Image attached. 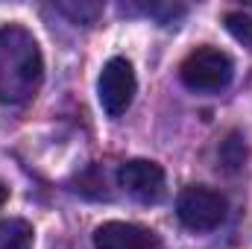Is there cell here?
Instances as JSON below:
<instances>
[{"mask_svg":"<svg viewBox=\"0 0 252 249\" xmlns=\"http://www.w3.org/2000/svg\"><path fill=\"white\" fill-rule=\"evenodd\" d=\"M138 91V79H135V67L124 56H112L103 64L100 79H97V97L100 106L109 118H121L126 109L132 106Z\"/></svg>","mask_w":252,"mask_h":249,"instance_id":"obj_4","label":"cell"},{"mask_svg":"<svg viewBox=\"0 0 252 249\" xmlns=\"http://www.w3.org/2000/svg\"><path fill=\"white\" fill-rule=\"evenodd\" d=\"M118 182L129 196H135L138 202H158L164 196L167 176L164 167L158 161L150 158H129L118 170Z\"/></svg>","mask_w":252,"mask_h":249,"instance_id":"obj_5","label":"cell"},{"mask_svg":"<svg viewBox=\"0 0 252 249\" xmlns=\"http://www.w3.org/2000/svg\"><path fill=\"white\" fill-rule=\"evenodd\" d=\"M6 202H9V187H6L3 182H0V208H3Z\"/></svg>","mask_w":252,"mask_h":249,"instance_id":"obj_10","label":"cell"},{"mask_svg":"<svg viewBox=\"0 0 252 249\" xmlns=\"http://www.w3.org/2000/svg\"><path fill=\"white\" fill-rule=\"evenodd\" d=\"M94 249H164V244L147 226L109 220L94 229Z\"/></svg>","mask_w":252,"mask_h":249,"instance_id":"obj_6","label":"cell"},{"mask_svg":"<svg viewBox=\"0 0 252 249\" xmlns=\"http://www.w3.org/2000/svg\"><path fill=\"white\" fill-rule=\"evenodd\" d=\"M226 196L208 185H188L176 196V217L190 232H214L226 220Z\"/></svg>","mask_w":252,"mask_h":249,"instance_id":"obj_3","label":"cell"},{"mask_svg":"<svg viewBox=\"0 0 252 249\" xmlns=\"http://www.w3.org/2000/svg\"><path fill=\"white\" fill-rule=\"evenodd\" d=\"M223 24H226L229 35L235 41H241L244 47L252 50V15H247V12H226Z\"/></svg>","mask_w":252,"mask_h":249,"instance_id":"obj_8","label":"cell"},{"mask_svg":"<svg viewBox=\"0 0 252 249\" xmlns=\"http://www.w3.org/2000/svg\"><path fill=\"white\" fill-rule=\"evenodd\" d=\"M44 76L38 41L18 24L0 27V103H27Z\"/></svg>","mask_w":252,"mask_h":249,"instance_id":"obj_1","label":"cell"},{"mask_svg":"<svg viewBox=\"0 0 252 249\" xmlns=\"http://www.w3.org/2000/svg\"><path fill=\"white\" fill-rule=\"evenodd\" d=\"M232 73H235L232 56L223 53L220 47H211V44H202V47L190 50L179 64L182 85L190 88V91H205V94L208 91H223L232 82Z\"/></svg>","mask_w":252,"mask_h":249,"instance_id":"obj_2","label":"cell"},{"mask_svg":"<svg viewBox=\"0 0 252 249\" xmlns=\"http://www.w3.org/2000/svg\"><path fill=\"white\" fill-rule=\"evenodd\" d=\"M35 232L27 220L21 217H9L0 220V249H32Z\"/></svg>","mask_w":252,"mask_h":249,"instance_id":"obj_7","label":"cell"},{"mask_svg":"<svg viewBox=\"0 0 252 249\" xmlns=\"http://www.w3.org/2000/svg\"><path fill=\"white\" fill-rule=\"evenodd\" d=\"M220 161L226 164V170H241V167H244V161H247V147H244V141H241L238 132H232V135L223 141Z\"/></svg>","mask_w":252,"mask_h":249,"instance_id":"obj_9","label":"cell"}]
</instances>
